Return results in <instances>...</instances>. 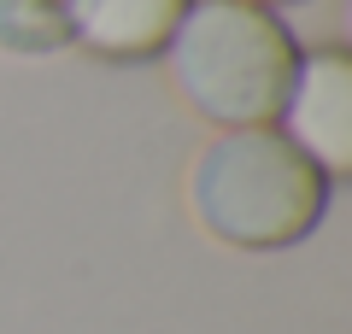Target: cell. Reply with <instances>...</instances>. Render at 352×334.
<instances>
[{
    "mask_svg": "<svg viewBox=\"0 0 352 334\" xmlns=\"http://www.w3.org/2000/svg\"><path fill=\"white\" fill-rule=\"evenodd\" d=\"M329 194L305 153H294L270 124L258 129H212L182 176L188 217L200 223L217 247L235 252H288L311 241L323 223Z\"/></svg>",
    "mask_w": 352,
    "mask_h": 334,
    "instance_id": "cell-1",
    "label": "cell"
},
{
    "mask_svg": "<svg viewBox=\"0 0 352 334\" xmlns=\"http://www.w3.org/2000/svg\"><path fill=\"white\" fill-rule=\"evenodd\" d=\"M159 59L176 100L206 129H258L276 124L300 65V36L282 12L252 0H188Z\"/></svg>",
    "mask_w": 352,
    "mask_h": 334,
    "instance_id": "cell-2",
    "label": "cell"
},
{
    "mask_svg": "<svg viewBox=\"0 0 352 334\" xmlns=\"http://www.w3.org/2000/svg\"><path fill=\"white\" fill-rule=\"evenodd\" d=\"M276 129L294 153L323 170V182H346L352 170V53L340 41H317L300 47L294 82L276 106Z\"/></svg>",
    "mask_w": 352,
    "mask_h": 334,
    "instance_id": "cell-3",
    "label": "cell"
},
{
    "mask_svg": "<svg viewBox=\"0 0 352 334\" xmlns=\"http://www.w3.org/2000/svg\"><path fill=\"white\" fill-rule=\"evenodd\" d=\"M188 0H71V47L106 65H147L164 53Z\"/></svg>",
    "mask_w": 352,
    "mask_h": 334,
    "instance_id": "cell-4",
    "label": "cell"
},
{
    "mask_svg": "<svg viewBox=\"0 0 352 334\" xmlns=\"http://www.w3.org/2000/svg\"><path fill=\"white\" fill-rule=\"evenodd\" d=\"M71 47V0H0V59H53Z\"/></svg>",
    "mask_w": 352,
    "mask_h": 334,
    "instance_id": "cell-5",
    "label": "cell"
},
{
    "mask_svg": "<svg viewBox=\"0 0 352 334\" xmlns=\"http://www.w3.org/2000/svg\"><path fill=\"white\" fill-rule=\"evenodd\" d=\"M252 6H270V12H276V6H300V0H252Z\"/></svg>",
    "mask_w": 352,
    "mask_h": 334,
    "instance_id": "cell-6",
    "label": "cell"
}]
</instances>
